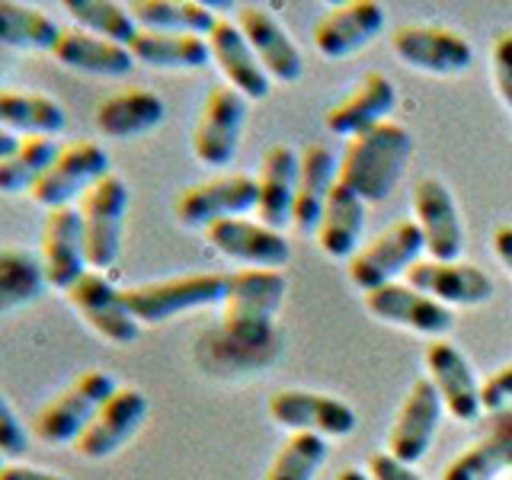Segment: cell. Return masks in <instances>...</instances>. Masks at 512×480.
Returning <instances> with one entry per match:
<instances>
[{
	"mask_svg": "<svg viewBox=\"0 0 512 480\" xmlns=\"http://www.w3.org/2000/svg\"><path fill=\"white\" fill-rule=\"evenodd\" d=\"M288 282L272 269H237L228 276V295L221 304L218 330L237 346L276 352V314L285 301Z\"/></svg>",
	"mask_w": 512,
	"mask_h": 480,
	"instance_id": "obj_1",
	"label": "cell"
},
{
	"mask_svg": "<svg viewBox=\"0 0 512 480\" xmlns=\"http://www.w3.org/2000/svg\"><path fill=\"white\" fill-rule=\"evenodd\" d=\"M413 154V135L400 122H384L365 135L346 141L340 157V186L365 205L384 202L404 176V167Z\"/></svg>",
	"mask_w": 512,
	"mask_h": 480,
	"instance_id": "obj_2",
	"label": "cell"
},
{
	"mask_svg": "<svg viewBox=\"0 0 512 480\" xmlns=\"http://www.w3.org/2000/svg\"><path fill=\"white\" fill-rule=\"evenodd\" d=\"M119 384L103 368H87L74 381H68L58 394H52L45 404L32 413L29 420V436L42 445H74L90 420L106 404V397L116 391Z\"/></svg>",
	"mask_w": 512,
	"mask_h": 480,
	"instance_id": "obj_3",
	"label": "cell"
},
{
	"mask_svg": "<svg viewBox=\"0 0 512 480\" xmlns=\"http://www.w3.org/2000/svg\"><path fill=\"white\" fill-rule=\"evenodd\" d=\"M125 304L138 324H167L186 311L199 308H221L228 295V276L224 272H192V276L141 282L122 288Z\"/></svg>",
	"mask_w": 512,
	"mask_h": 480,
	"instance_id": "obj_4",
	"label": "cell"
},
{
	"mask_svg": "<svg viewBox=\"0 0 512 480\" xmlns=\"http://www.w3.org/2000/svg\"><path fill=\"white\" fill-rule=\"evenodd\" d=\"M80 231H84V253L93 272H106L122 253L125 215H128V183L119 173L103 176L77 202Z\"/></svg>",
	"mask_w": 512,
	"mask_h": 480,
	"instance_id": "obj_5",
	"label": "cell"
},
{
	"mask_svg": "<svg viewBox=\"0 0 512 480\" xmlns=\"http://www.w3.org/2000/svg\"><path fill=\"white\" fill-rule=\"evenodd\" d=\"M109 173H112L109 154L100 141H90V138L64 141V144H58L52 164L45 167L39 183L32 186L29 199L42 205L45 212L64 208V205H77L84 199V192Z\"/></svg>",
	"mask_w": 512,
	"mask_h": 480,
	"instance_id": "obj_6",
	"label": "cell"
},
{
	"mask_svg": "<svg viewBox=\"0 0 512 480\" xmlns=\"http://www.w3.org/2000/svg\"><path fill=\"white\" fill-rule=\"evenodd\" d=\"M250 212H256V180L250 173H221L192 183L173 202L176 224L189 231H208L218 221L244 218Z\"/></svg>",
	"mask_w": 512,
	"mask_h": 480,
	"instance_id": "obj_7",
	"label": "cell"
},
{
	"mask_svg": "<svg viewBox=\"0 0 512 480\" xmlns=\"http://www.w3.org/2000/svg\"><path fill=\"white\" fill-rule=\"evenodd\" d=\"M423 253L426 247L420 228L413 221H397L391 228H384L378 237L365 240L356 256L346 263V276L362 295H368L375 288L391 285L397 276H407V269L420 263Z\"/></svg>",
	"mask_w": 512,
	"mask_h": 480,
	"instance_id": "obj_8",
	"label": "cell"
},
{
	"mask_svg": "<svg viewBox=\"0 0 512 480\" xmlns=\"http://www.w3.org/2000/svg\"><path fill=\"white\" fill-rule=\"evenodd\" d=\"M64 301H68L71 311L109 346H132L138 340L141 324L132 317V311H128L122 288L112 285L103 272H93V269L84 272V276L64 292Z\"/></svg>",
	"mask_w": 512,
	"mask_h": 480,
	"instance_id": "obj_9",
	"label": "cell"
},
{
	"mask_svg": "<svg viewBox=\"0 0 512 480\" xmlns=\"http://www.w3.org/2000/svg\"><path fill=\"white\" fill-rule=\"evenodd\" d=\"M247 122V100L231 87L208 90L192 128V154L205 167H228L237 157Z\"/></svg>",
	"mask_w": 512,
	"mask_h": 480,
	"instance_id": "obj_10",
	"label": "cell"
},
{
	"mask_svg": "<svg viewBox=\"0 0 512 480\" xmlns=\"http://www.w3.org/2000/svg\"><path fill=\"white\" fill-rule=\"evenodd\" d=\"M394 55L413 71L432 77H455L474 64V48L448 26H400L391 36Z\"/></svg>",
	"mask_w": 512,
	"mask_h": 480,
	"instance_id": "obj_11",
	"label": "cell"
},
{
	"mask_svg": "<svg viewBox=\"0 0 512 480\" xmlns=\"http://www.w3.org/2000/svg\"><path fill=\"white\" fill-rule=\"evenodd\" d=\"M413 224L423 234V247L429 260L455 263L464 253V224L458 215L455 196L436 176H426L410 192Z\"/></svg>",
	"mask_w": 512,
	"mask_h": 480,
	"instance_id": "obj_12",
	"label": "cell"
},
{
	"mask_svg": "<svg viewBox=\"0 0 512 480\" xmlns=\"http://www.w3.org/2000/svg\"><path fill=\"white\" fill-rule=\"evenodd\" d=\"M208 247L221 253L224 260H231L237 266L247 269H272L282 272L292 263V247L282 231H272L260 221L250 218H228L218 221L205 231Z\"/></svg>",
	"mask_w": 512,
	"mask_h": 480,
	"instance_id": "obj_13",
	"label": "cell"
},
{
	"mask_svg": "<svg viewBox=\"0 0 512 480\" xmlns=\"http://www.w3.org/2000/svg\"><path fill=\"white\" fill-rule=\"evenodd\" d=\"M269 416L272 423L288 432H314L324 439H343L356 429V410L346 400L320 394V391H301L288 388L269 397Z\"/></svg>",
	"mask_w": 512,
	"mask_h": 480,
	"instance_id": "obj_14",
	"label": "cell"
},
{
	"mask_svg": "<svg viewBox=\"0 0 512 480\" xmlns=\"http://www.w3.org/2000/svg\"><path fill=\"white\" fill-rule=\"evenodd\" d=\"M144 420H148V397H144V391L119 384L106 397V404L96 410L84 436L74 442V452L87 461L112 458L144 426Z\"/></svg>",
	"mask_w": 512,
	"mask_h": 480,
	"instance_id": "obj_15",
	"label": "cell"
},
{
	"mask_svg": "<svg viewBox=\"0 0 512 480\" xmlns=\"http://www.w3.org/2000/svg\"><path fill=\"white\" fill-rule=\"evenodd\" d=\"M39 263L45 272V285L55 288L61 295L68 292L84 272H90L77 205H64V208L45 212L42 234H39Z\"/></svg>",
	"mask_w": 512,
	"mask_h": 480,
	"instance_id": "obj_16",
	"label": "cell"
},
{
	"mask_svg": "<svg viewBox=\"0 0 512 480\" xmlns=\"http://www.w3.org/2000/svg\"><path fill=\"white\" fill-rule=\"evenodd\" d=\"M365 311L372 314L381 324H391L400 330L420 333V336H432V340H442V336L455 327V314L445 304L432 301L429 295L416 292L407 282H391L384 288H375V292L362 295Z\"/></svg>",
	"mask_w": 512,
	"mask_h": 480,
	"instance_id": "obj_17",
	"label": "cell"
},
{
	"mask_svg": "<svg viewBox=\"0 0 512 480\" xmlns=\"http://www.w3.org/2000/svg\"><path fill=\"white\" fill-rule=\"evenodd\" d=\"M445 416L442 397L436 394L429 378H416L400 404L391 432H388V455L404 464H420L429 455V445L436 439V429Z\"/></svg>",
	"mask_w": 512,
	"mask_h": 480,
	"instance_id": "obj_18",
	"label": "cell"
},
{
	"mask_svg": "<svg viewBox=\"0 0 512 480\" xmlns=\"http://www.w3.org/2000/svg\"><path fill=\"white\" fill-rule=\"evenodd\" d=\"M426 378L442 397L445 413L458 423H477L484 407H480V381L464 352L448 340H432L426 346Z\"/></svg>",
	"mask_w": 512,
	"mask_h": 480,
	"instance_id": "obj_19",
	"label": "cell"
},
{
	"mask_svg": "<svg viewBox=\"0 0 512 480\" xmlns=\"http://www.w3.org/2000/svg\"><path fill=\"white\" fill-rule=\"evenodd\" d=\"M407 285L445 308H480L493 298V279L474 263L420 260L407 269Z\"/></svg>",
	"mask_w": 512,
	"mask_h": 480,
	"instance_id": "obj_20",
	"label": "cell"
},
{
	"mask_svg": "<svg viewBox=\"0 0 512 480\" xmlns=\"http://www.w3.org/2000/svg\"><path fill=\"white\" fill-rule=\"evenodd\" d=\"M237 29L244 32L256 61L276 84H298L304 74V58L285 26L260 4L237 7Z\"/></svg>",
	"mask_w": 512,
	"mask_h": 480,
	"instance_id": "obj_21",
	"label": "cell"
},
{
	"mask_svg": "<svg viewBox=\"0 0 512 480\" xmlns=\"http://www.w3.org/2000/svg\"><path fill=\"white\" fill-rule=\"evenodd\" d=\"M384 29V7L375 0H349L330 7L314 23V48L324 58H349L372 45Z\"/></svg>",
	"mask_w": 512,
	"mask_h": 480,
	"instance_id": "obj_22",
	"label": "cell"
},
{
	"mask_svg": "<svg viewBox=\"0 0 512 480\" xmlns=\"http://www.w3.org/2000/svg\"><path fill=\"white\" fill-rule=\"evenodd\" d=\"M397 109V87L391 77H384L378 71L365 74L352 93L343 103H336L333 109H327L324 125L330 135L340 138H356L372 132V128L391 122V112Z\"/></svg>",
	"mask_w": 512,
	"mask_h": 480,
	"instance_id": "obj_23",
	"label": "cell"
},
{
	"mask_svg": "<svg viewBox=\"0 0 512 480\" xmlns=\"http://www.w3.org/2000/svg\"><path fill=\"white\" fill-rule=\"evenodd\" d=\"M256 221L272 231L292 228L295 186H298V151L288 144L269 148L256 170Z\"/></svg>",
	"mask_w": 512,
	"mask_h": 480,
	"instance_id": "obj_24",
	"label": "cell"
},
{
	"mask_svg": "<svg viewBox=\"0 0 512 480\" xmlns=\"http://www.w3.org/2000/svg\"><path fill=\"white\" fill-rule=\"evenodd\" d=\"M208 52H212L215 68L224 77V87H231L234 93H240L244 100H266L272 80L263 71V64L256 61L253 48L247 45L244 32L237 29V23L231 20H221L215 29L208 32Z\"/></svg>",
	"mask_w": 512,
	"mask_h": 480,
	"instance_id": "obj_25",
	"label": "cell"
},
{
	"mask_svg": "<svg viewBox=\"0 0 512 480\" xmlns=\"http://www.w3.org/2000/svg\"><path fill=\"white\" fill-rule=\"evenodd\" d=\"M340 183V160L327 144H304L298 151V186L292 228L298 234H314L333 186Z\"/></svg>",
	"mask_w": 512,
	"mask_h": 480,
	"instance_id": "obj_26",
	"label": "cell"
},
{
	"mask_svg": "<svg viewBox=\"0 0 512 480\" xmlns=\"http://www.w3.org/2000/svg\"><path fill=\"white\" fill-rule=\"evenodd\" d=\"M167 119V103L148 87H128L106 96L93 109V128L109 141H132L154 132Z\"/></svg>",
	"mask_w": 512,
	"mask_h": 480,
	"instance_id": "obj_27",
	"label": "cell"
},
{
	"mask_svg": "<svg viewBox=\"0 0 512 480\" xmlns=\"http://www.w3.org/2000/svg\"><path fill=\"white\" fill-rule=\"evenodd\" d=\"M52 58L64 64L68 71L87 74V77H125L135 68V58L128 52V45L106 42L77 26H61Z\"/></svg>",
	"mask_w": 512,
	"mask_h": 480,
	"instance_id": "obj_28",
	"label": "cell"
},
{
	"mask_svg": "<svg viewBox=\"0 0 512 480\" xmlns=\"http://www.w3.org/2000/svg\"><path fill=\"white\" fill-rule=\"evenodd\" d=\"M365 218H368V205L349 192L346 186L336 183L330 199L324 205V215L317 224V247L330 260H352L356 250L362 247V234H365Z\"/></svg>",
	"mask_w": 512,
	"mask_h": 480,
	"instance_id": "obj_29",
	"label": "cell"
},
{
	"mask_svg": "<svg viewBox=\"0 0 512 480\" xmlns=\"http://www.w3.org/2000/svg\"><path fill=\"white\" fill-rule=\"evenodd\" d=\"M68 125V112L45 93L0 90V128L13 138H58Z\"/></svg>",
	"mask_w": 512,
	"mask_h": 480,
	"instance_id": "obj_30",
	"label": "cell"
},
{
	"mask_svg": "<svg viewBox=\"0 0 512 480\" xmlns=\"http://www.w3.org/2000/svg\"><path fill=\"white\" fill-rule=\"evenodd\" d=\"M512 471V410L496 413L493 426L448 464L442 480H496Z\"/></svg>",
	"mask_w": 512,
	"mask_h": 480,
	"instance_id": "obj_31",
	"label": "cell"
},
{
	"mask_svg": "<svg viewBox=\"0 0 512 480\" xmlns=\"http://www.w3.org/2000/svg\"><path fill=\"white\" fill-rule=\"evenodd\" d=\"M135 64H148L154 71H202L212 64L208 39L202 36H183V32H144L128 45Z\"/></svg>",
	"mask_w": 512,
	"mask_h": 480,
	"instance_id": "obj_32",
	"label": "cell"
},
{
	"mask_svg": "<svg viewBox=\"0 0 512 480\" xmlns=\"http://www.w3.org/2000/svg\"><path fill=\"white\" fill-rule=\"evenodd\" d=\"M125 7L144 32H183V36L208 39L218 23L215 10L199 0H132Z\"/></svg>",
	"mask_w": 512,
	"mask_h": 480,
	"instance_id": "obj_33",
	"label": "cell"
},
{
	"mask_svg": "<svg viewBox=\"0 0 512 480\" xmlns=\"http://www.w3.org/2000/svg\"><path fill=\"white\" fill-rule=\"evenodd\" d=\"M61 26L48 13L16 0H0V45L16 52H48L58 42Z\"/></svg>",
	"mask_w": 512,
	"mask_h": 480,
	"instance_id": "obj_34",
	"label": "cell"
},
{
	"mask_svg": "<svg viewBox=\"0 0 512 480\" xmlns=\"http://www.w3.org/2000/svg\"><path fill=\"white\" fill-rule=\"evenodd\" d=\"M45 288V272L36 253L20 247L0 250V317L39 301Z\"/></svg>",
	"mask_w": 512,
	"mask_h": 480,
	"instance_id": "obj_35",
	"label": "cell"
},
{
	"mask_svg": "<svg viewBox=\"0 0 512 480\" xmlns=\"http://www.w3.org/2000/svg\"><path fill=\"white\" fill-rule=\"evenodd\" d=\"M196 359L208 375H221V378H234V375H253L266 368L276 352H263V349H247L228 340L221 330H212L199 336L196 343Z\"/></svg>",
	"mask_w": 512,
	"mask_h": 480,
	"instance_id": "obj_36",
	"label": "cell"
},
{
	"mask_svg": "<svg viewBox=\"0 0 512 480\" xmlns=\"http://www.w3.org/2000/svg\"><path fill=\"white\" fill-rule=\"evenodd\" d=\"M58 151L55 138H20L16 151L0 160V192L4 196H20V192H32V186L39 183V176L45 167L52 164V157Z\"/></svg>",
	"mask_w": 512,
	"mask_h": 480,
	"instance_id": "obj_37",
	"label": "cell"
},
{
	"mask_svg": "<svg viewBox=\"0 0 512 480\" xmlns=\"http://www.w3.org/2000/svg\"><path fill=\"white\" fill-rule=\"evenodd\" d=\"M64 10L71 13L77 29L100 36L106 42L132 45V39L138 36V26L125 4H112V0H68Z\"/></svg>",
	"mask_w": 512,
	"mask_h": 480,
	"instance_id": "obj_38",
	"label": "cell"
},
{
	"mask_svg": "<svg viewBox=\"0 0 512 480\" xmlns=\"http://www.w3.org/2000/svg\"><path fill=\"white\" fill-rule=\"evenodd\" d=\"M327 461V439L314 432H292L272 455L263 480H314Z\"/></svg>",
	"mask_w": 512,
	"mask_h": 480,
	"instance_id": "obj_39",
	"label": "cell"
},
{
	"mask_svg": "<svg viewBox=\"0 0 512 480\" xmlns=\"http://www.w3.org/2000/svg\"><path fill=\"white\" fill-rule=\"evenodd\" d=\"M490 77L500 103L512 112V32H503V36L493 39L490 48Z\"/></svg>",
	"mask_w": 512,
	"mask_h": 480,
	"instance_id": "obj_40",
	"label": "cell"
},
{
	"mask_svg": "<svg viewBox=\"0 0 512 480\" xmlns=\"http://www.w3.org/2000/svg\"><path fill=\"white\" fill-rule=\"evenodd\" d=\"M29 448V429L20 423V416L13 413L7 397L0 394V458L4 461H20Z\"/></svg>",
	"mask_w": 512,
	"mask_h": 480,
	"instance_id": "obj_41",
	"label": "cell"
},
{
	"mask_svg": "<svg viewBox=\"0 0 512 480\" xmlns=\"http://www.w3.org/2000/svg\"><path fill=\"white\" fill-rule=\"evenodd\" d=\"M480 407L493 416L512 410V362L496 368L487 381H480Z\"/></svg>",
	"mask_w": 512,
	"mask_h": 480,
	"instance_id": "obj_42",
	"label": "cell"
},
{
	"mask_svg": "<svg viewBox=\"0 0 512 480\" xmlns=\"http://www.w3.org/2000/svg\"><path fill=\"white\" fill-rule=\"evenodd\" d=\"M368 477L372 480H423L420 474H416L413 464L397 461L388 452H378V455L368 458Z\"/></svg>",
	"mask_w": 512,
	"mask_h": 480,
	"instance_id": "obj_43",
	"label": "cell"
},
{
	"mask_svg": "<svg viewBox=\"0 0 512 480\" xmlns=\"http://www.w3.org/2000/svg\"><path fill=\"white\" fill-rule=\"evenodd\" d=\"M0 480H68L55 471L36 468V464H23V461H4L0 468Z\"/></svg>",
	"mask_w": 512,
	"mask_h": 480,
	"instance_id": "obj_44",
	"label": "cell"
},
{
	"mask_svg": "<svg viewBox=\"0 0 512 480\" xmlns=\"http://www.w3.org/2000/svg\"><path fill=\"white\" fill-rule=\"evenodd\" d=\"M493 253H496V260L503 263V269H509V276H512V224H503V228L493 231Z\"/></svg>",
	"mask_w": 512,
	"mask_h": 480,
	"instance_id": "obj_45",
	"label": "cell"
},
{
	"mask_svg": "<svg viewBox=\"0 0 512 480\" xmlns=\"http://www.w3.org/2000/svg\"><path fill=\"white\" fill-rule=\"evenodd\" d=\"M16 144H20V138L7 135L4 128H0V160H4L7 154H13V151H16Z\"/></svg>",
	"mask_w": 512,
	"mask_h": 480,
	"instance_id": "obj_46",
	"label": "cell"
},
{
	"mask_svg": "<svg viewBox=\"0 0 512 480\" xmlns=\"http://www.w3.org/2000/svg\"><path fill=\"white\" fill-rule=\"evenodd\" d=\"M336 480H372V477H368V471H362V468H343L336 474Z\"/></svg>",
	"mask_w": 512,
	"mask_h": 480,
	"instance_id": "obj_47",
	"label": "cell"
}]
</instances>
